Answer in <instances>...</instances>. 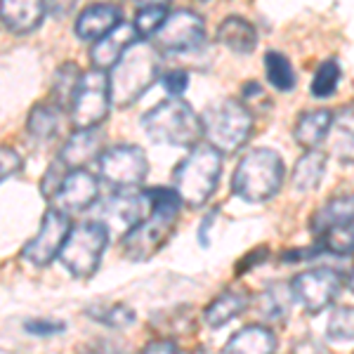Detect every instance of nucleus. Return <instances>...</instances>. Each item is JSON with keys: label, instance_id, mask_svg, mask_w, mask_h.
Masks as SVG:
<instances>
[{"label": "nucleus", "instance_id": "a211bd4d", "mask_svg": "<svg viewBox=\"0 0 354 354\" xmlns=\"http://www.w3.org/2000/svg\"><path fill=\"white\" fill-rule=\"evenodd\" d=\"M102 142H104V133L100 128L90 130H76L68 140L64 142L59 151V161L66 165L68 170H81L97 151L102 149Z\"/></svg>", "mask_w": 354, "mask_h": 354}, {"label": "nucleus", "instance_id": "ea45409f", "mask_svg": "<svg viewBox=\"0 0 354 354\" xmlns=\"http://www.w3.org/2000/svg\"><path fill=\"white\" fill-rule=\"evenodd\" d=\"M215 220H218V208L208 210V213L203 215L201 225H198V243H201L203 248H208L210 245V227H213Z\"/></svg>", "mask_w": 354, "mask_h": 354}, {"label": "nucleus", "instance_id": "2f4dec72", "mask_svg": "<svg viewBox=\"0 0 354 354\" xmlns=\"http://www.w3.org/2000/svg\"><path fill=\"white\" fill-rule=\"evenodd\" d=\"M326 335L330 342L352 345L354 342V307H335L328 317Z\"/></svg>", "mask_w": 354, "mask_h": 354}, {"label": "nucleus", "instance_id": "f257e3e1", "mask_svg": "<svg viewBox=\"0 0 354 354\" xmlns=\"http://www.w3.org/2000/svg\"><path fill=\"white\" fill-rule=\"evenodd\" d=\"M147 198H149V215L123 236L121 248L123 255L128 260H149L158 250L163 248V243L173 236L177 218H180L182 201L177 198L173 189H161V187H153L147 189Z\"/></svg>", "mask_w": 354, "mask_h": 354}, {"label": "nucleus", "instance_id": "4be33fe9", "mask_svg": "<svg viewBox=\"0 0 354 354\" xmlns=\"http://www.w3.org/2000/svg\"><path fill=\"white\" fill-rule=\"evenodd\" d=\"M354 222V194H345V196L330 198L326 205L317 210L310 220V230L322 236L324 232L335 230V227H345Z\"/></svg>", "mask_w": 354, "mask_h": 354}, {"label": "nucleus", "instance_id": "58836bf2", "mask_svg": "<svg viewBox=\"0 0 354 354\" xmlns=\"http://www.w3.org/2000/svg\"><path fill=\"white\" fill-rule=\"evenodd\" d=\"M26 330L33 335H55L64 330V324L48 322V319H33V322H26Z\"/></svg>", "mask_w": 354, "mask_h": 354}, {"label": "nucleus", "instance_id": "0eeeda50", "mask_svg": "<svg viewBox=\"0 0 354 354\" xmlns=\"http://www.w3.org/2000/svg\"><path fill=\"white\" fill-rule=\"evenodd\" d=\"M106 245H109V230L102 222H81L78 227H73L64 245H62L59 260L71 277L88 279L100 267Z\"/></svg>", "mask_w": 354, "mask_h": 354}, {"label": "nucleus", "instance_id": "a19ab883", "mask_svg": "<svg viewBox=\"0 0 354 354\" xmlns=\"http://www.w3.org/2000/svg\"><path fill=\"white\" fill-rule=\"evenodd\" d=\"M267 255H270V250H267V248H258V250H253V253L245 255V258H243L241 262H239L236 272H239V274H243V272L253 270V267H255V265H260V262L265 260Z\"/></svg>", "mask_w": 354, "mask_h": 354}, {"label": "nucleus", "instance_id": "c03bdc74", "mask_svg": "<svg viewBox=\"0 0 354 354\" xmlns=\"http://www.w3.org/2000/svg\"><path fill=\"white\" fill-rule=\"evenodd\" d=\"M293 354H326V350L317 340H300L293 347Z\"/></svg>", "mask_w": 354, "mask_h": 354}, {"label": "nucleus", "instance_id": "6ab92c4d", "mask_svg": "<svg viewBox=\"0 0 354 354\" xmlns=\"http://www.w3.org/2000/svg\"><path fill=\"white\" fill-rule=\"evenodd\" d=\"M328 153L340 163H354V104L342 106L333 113V125L328 130Z\"/></svg>", "mask_w": 354, "mask_h": 354}, {"label": "nucleus", "instance_id": "ddd939ff", "mask_svg": "<svg viewBox=\"0 0 354 354\" xmlns=\"http://www.w3.org/2000/svg\"><path fill=\"white\" fill-rule=\"evenodd\" d=\"M149 210H151V205H149V198H147L145 192H140V194L118 192L102 203L97 222H102L106 230L113 227V230H123L128 234L147 218Z\"/></svg>", "mask_w": 354, "mask_h": 354}, {"label": "nucleus", "instance_id": "6e6552de", "mask_svg": "<svg viewBox=\"0 0 354 354\" xmlns=\"http://www.w3.org/2000/svg\"><path fill=\"white\" fill-rule=\"evenodd\" d=\"M111 109V85L109 76L100 68H90L88 73H83L81 85L76 90L71 104V123L76 125V130H90L100 128V123H104V118L109 116Z\"/></svg>", "mask_w": 354, "mask_h": 354}, {"label": "nucleus", "instance_id": "423d86ee", "mask_svg": "<svg viewBox=\"0 0 354 354\" xmlns=\"http://www.w3.org/2000/svg\"><path fill=\"white\" fill-rule=\"evenodd\" d=\"M203 135L213 149L225 153H236L248 145L255 128V116L241 104V100H220L205 109Z\"/></svg>", "mask_w": 354, "mask_h": 354}, {"label": "nucleus", "instance_id": "b1692460", "mask_svg": "<svg viewBox=\"0 0 354 354\" xmlns=\"http://www.w3.org/2000/svg\"><path fill=\"white\" fill-rule=\"evenodd\" d=\"M290 305H293L290 286H283V283H270V286L255 298L253 310L265 324H277L288 317Z\"/></svg>", "mask_w": 354, "mask_h": 354}, {"label": "nucleus", "instance_id": "c756f323", "mask_svg": "<svg viewBox=\"0 0 354 354\" xmlns=\"http://www.w3.org/2000/svg\"><path fill=\"white\" fill-rule=\"evenodd\" d=\"M340 78H342L340 62L335 59V57L324 59L322 64L317 66V71H314V78H312V85H310L312 97L314 100H328V97L338 90Z\"/></svg>", "mask_w": 354, "mask_h": 354}, {"label": "nucleus", "instance_id": "c85d7f7f", "mask_svg": "<svg viewBox=\"0 0 354 354\" xmlns=\"http://www.w3.org/2000/svg\"><path fill=\"white\" fill-rule=\"evenodd\" d=\"M265 73H267L270 85L277 88L279 93H290V90L295 88V83H298L290 59L286 55L277 53V50H270V53L265 55Z\"/></svg>", "mask_w": 354, "mask_h": 354}, {"label": "nucleus", "instance_id": "72a5a7b5", "mask_svg": "<svg viewBox=\"0 0 354 354\" xmlns=\"http://www.w3.org/2000/svg\"><path fill=\"white\" fill-rule=\"evenodd\" d=\"M88 317L95 319L97 324L102 326H109V328H125V326H133L137 314L130 310L128 305H111V307H90Z\"/></svg>", "mask_w": 354, "mask_h": 354}, {"label": "nucleus", "instance_id": "7c9ffc66", "mask_svg": "<svg viewBox=\"0 0 354 354\" xmlns=\"http://www.w3.org/2000/svg\"><path fill=\"white\" fill-rule=\"evenodd\" d=\"M168 3H142L137 5V15H135V31L137 36H142L147 41L149 36H156L158 28L163 26V21L168 19Z\"/></svg>", "mask_w": 354, "mask_h": 354}, {"label": "nucleus", "instance_id": "f8f14e48", "mask_svg": "<svg viewBox=\"0 0 354 354\" xmlns=\"http://www.w3.org/2000/svg\"><path fill=\"white\" fill-rule=\"evenodd\" d=\"M153 38L156 48L165 53H194L205 41V21L194 10H175Z\"/></svg>", "mask_w": 354, "mask_h": 354}, {"label": "nucleus", "instance_id": "5701e85b", "mask_svg": "<svg viewBox=\"0 0 354 354\" xmlns=\"http://www.w3.org/2000/svg\"><path fill=\"white\" fill-rule=\"evenodd\" d=\"M218 41L236 55H250L258 45V31L243 17H227L218 26Z\"/></svg>", "mask_w": 354, "mask_h": 354}, {"label": "nucleus", "instance_id": "4c0bfd02", "mask_svg": "<svg viewBox=\"0 0 354 354\" xmlns=\"http://www.w3.org/2000/svg\"><path fill=\"white\" fill-rule=\"evenodd\" d=\"M262 102H267V93L262 90V85H260V83H255V81L245 83L243 88H241V104L245 106V109L253 113V106H255V104L260 106Z\"/></svg>", "mask_w": 354, "mask_h": 354}, {"label": "nucleus", "instance_id": "2eb2a0df", "mask_svg": "<svg viewBox=\"0 0 354 354\" xmlns=\"http://www.w3.org/2000/svg\"><path fill=\"white\" fill-rule=\"evenodd\" d=\"M137 38L140 36H137L135 26L130 21H121L111 33H106L104 38L93 43V48H90V62L100 71L113 68L118 64V59L125 55V50L137 43Z\"/></svg>", "mask_w": 354, "mask_h": 354}, {"label": "nucleus", "instance_id": "79ce46f5", "mask_svg": "<svg viewBox=\"0 0 354 354\" xmlns=\"http://www.w3.org/2000/svg\"><path fill=\"white\" fill-rule=\"evenodd\" d=\"M142 354H180V350H177L175 342L170 340H158V342H151V345L145 347V352Z\"/></svg>", "mask_w": 354, "mask_h": 354}, {"label": "nucleus", "instance_id": "473e14b6", "mask_svg": "<svg viewBox=\"0 0 354 354\" xmlns=\"http://www.w3.org/2000/svg\"><path fill=\"white\" fill-rule=\"evenodd\" d=\"M319 253L330 255H352L354 253V222L345 227H335L319 236Z\"/></svg>", "mask_w": 354, "mask_h": 354}, {"label": "nucleus", "instance_id": "dca6fc26", "mask_svg": "<svg viewBox=\"0 0 354 354\" xmlns=\"http://www.w3.org/2000/svg\"><path fill=\"white\" fill-rule=\"evenodd\" d=\"M121 10L116 5H90L76 19V36L81 41L97 43L121 24Z\"/></svg>", "mask_w": 354, "mask_h": 354}, {"label": "nucleus", "instance_id": "f704fd0d", "mask_svg": "<svg viewBox=\"0 0 354 354\" xmlns=\"http://www.w3.org/2000/svg\"><path fill=\"white\" fill-rule=\"evenodd\" d=\"M66 170L68 168L62 161H55L53 165H50L48 173L43 175V182H41V192H43L45 198H55L57 196V192H59L62 182H64V177L68 175Z\"/></svg>", "mask_w": 354, "mask_h": 354}, {"label": "nucleus", "instance_id": "f03ea898", "mask_svg": "<svg viewBox=\"0 0 354 354\" xmlns=\"http://www.w3.org/2000/svg\"><path fill=\"white\" fill-rule=\"evenodd\" d=\"M222 165H225L222 153L213 149L208 142L192 147L173 173V192L177 194L182 205L203 208L218 189Z\"/></svg>", "mask_w": 354, "mask_h": 354}, {"label": "nucleus", "instance_id": "7ed1b4c3", "mask_svg": "<svg viewBox=\"0 0 354 354\" xmlns=\"http://www.w3.org/2000/svg\"><path fill=\"white\" fill-rule=\"evenodd\" d=\"M156 78H161V53L149 41H137L109 73L111 102L116 106L133 104L156 83Z\"/></svg>", "mask_w": 354, "mask_h": 354}, {"label": "nucleus", "instance_id": "37998d69", "mask_svg": "<svg viewBox=\"0 0 354 354\" xmlns=\"http://www.w3.org/2000/svg\"><path fill=\"white\" fill-rule=\"evenodd\" d=\"M81 354H128L121 350L118 345H109V342H95V345H88Z\"/></svg>", "mask_w": 354, "mask_h": 354}, {"label": "nucleus", "instance_id": "39448f33", "mask_svg": "<svg viewBox=\"0 0 354 354\" xmlns=\"http://www.w3.org/2000/svg\"><path fill=\"white\" fill-rule=\"evenodd\" d=\"M142 128L158 145L196 147L201 145V116L185 100H163L142 116Z\"/></svg>", "mask_w": 354, "mask_h": 354}, {"label": "nucleus", "instance_id": "e433bc0d", "mask_svg": "<svg viewBox=\"0 0 354 354\" xmlns=\"http://www.w3.org/2000/svg\"><path fill=\"white\" fill-rule=\"evenodd\" d=\"M21 165H24V161H21L19 151L8 145H0V182H5L8 177L19 173Z\"/></svg>", "mask_w": 354, "mask_h": 354}, {"label": "nucleus", "instance_id": "412c9836", "mask_svg": "<svg viewBox=\"0 0 354 354\" xmlns=\"http://www.w3.org/2000/svg\"><path fill=\"white\" fill-rule=\"evenodd\" d=\"M330 125H333V111H328V109L305 111L298 121H295L293 137L307 151L319 149V145L328 137Z\"/></svg>", "mask_w": 354, "mask_h": 354}, {"label": "nucleus", "instance_id": "bb28decb", "mask_svg": "<svg viewBox=\"0 0 354 354\" xmlns=\"http://www.w3.org/2000/svg\"><path fill=\"white\" fill-rule=\"evenodd\" d=\"M83 71L78 68V64L73 62H64L59 68L55 71L53 78V88H50V95H53V104H57L59 109H71L73 97H76V90L81 85Z\"/></svg>", "mask_w": 354, "mask_h": 354}, {"label": "nucleus", "instance_id": "9b49d317", "mask_svg": "<svg viewBox=\"0 0 354 354\" xmlns=\"http://www.w3.org/2000/svg\"><path fill=\"white\" fill-rule=\"evenodd\" d=\"M68 234H71V218L53 205L43 215L41 227L33 234V239H28L21 248V255L33 267H48L62 253V245L68 239Z\"/></svg>", "mask_w": 354, "mask_h": 354}, {"label": "nucleus", "instance_id": "9d476101", "mask_svg": "<svg viewBox=\"0 0 354 354\" xmlns=\"http://www.w3.org/2000/svg\"><path fill=\"white\" fill-rule=\"evenodd\" d=\"M342 277L330 267L319 270H305L295 274L290 281V293L298 305L305 307L310 314H319L340 295Z\"/></svg>", "mask_w": 354, "mask_h": 354}, {"label": "nucleus", "instance_id": "1a4fd4ad", "mask_svg": "<svg viewBox=\"0 0 354 354\" xmlns=\"http://www.w3.org/2000/svg\"><path fill=\"white\" fill-rule=\"evenodd\" d=\"M100 173L106 185L116 189H133L140 187L149 175V161L145 151L135 145H113L102 151Z\"/></svg>", "mask_w": 354, "mask_h": 354}, {"label": "nucleus", "instance_id": "20e7f679", "mask_svg": "<svg viewBox=\"0 0 354 354\" xmlns=\"http://www.w3.org/2000/svg\"><path fill=\"white\" fill-rule=\"evenodd\" d=\"M286 165L274 149L260 147L243 153L232 175V192L245 203H265L283 187Z\"/></svg>", "mask_w": 354, "mask_h": 354}, {"label": "nucleus", "instance_id": "f3484780", "mask_svg": "<svg viewBox=\"0 0 354 354\" xmlns=\"http://www.w3.org/2000/svg\"><path fill=\"white\" fill-rule=\"evenodd\" d=\"M48 12L41 0H3L0 3V21L12 33H28L41 26Z\"/></svg>", "mask_w": 354, "mask_h": 354}, {"label": "nucleus", "instance_id": "a18cd8bd", "mask_svg": "<svg viewBox=\"0 0 354 354\" xmlns=\"http://www.w3.org/2000/svg\"><path fill=\"white\" fill-rule=\"evenodd\" d=\"M347 286H350V290H352V293H354V272L350 274V281H347Z\"/></svg>", "mask_w": 354, "mask_h": 354}, {"label": "nucleus", "instance_id": "a878e982", "mask_svg": "<svg viewBox=\"0 0 354 354\" xmlns=\"http://www.w3.org/2000/svg\"><path fill=\"white\" fill-rule=\"evenodd\" d=\"M326 163H328V156L319 149H312V151H305L302 156L295 161V168H293V187L302 194L317 189L322 185L324 175H326Z\"/></svg>", "mask_w": 354, "mask_h": 354}, {"label": "nucleus", "instance_id": "cd10ccee", "mask_svg": "<svg viewBox=\"0 0 354 354\" xmlns=\"http://www.w3.org/2000/svg\"><path fill=\"white\" fill-rule=\"evenodd\" d=\"M62 123V109L57 104H36L28 113L26 130L36 142L53 140Z\"/></svg>", "mask_w": 354, "mask_h": 354}, {"label": "nucleus", "instance_id": "c9c22d12", "mask_svg": "<svg viewBox=\"0 0 354 354\" xmlns=\"http://www.w3.org/2000/svg\"><path fill=\"white\" fill-rule=\"evenodd\" d=\"M161 83L165 93L173 97V100H180V95H185V90L189 88V76L182 68H170V71H165L161 76Z\"/></svg>", "mask_w": 354, "mask_h": 354}, {"label": "nucleus", "instance_id": "aec40b11", "mask_svg": "<svg viewBox=\"0 0 354 354\" xmlns=\"http://www.w3.org/2000/svg\"><path fill=\"white\" fill-rule=\"evenodd\" d=\"M277 347V335L262 324H250L232 335L222 354H272Z\"/></svg>", "mask_w": 354, "mask_h": 354}, {"label": "nucleus", "instance_id": "393cba45", "mask_svg": "<svg viewBox=\"0 0 354 354\" xmlns=\"http://www.w3.org/2000/svg\"><path fill=\"white\" fill-rule=\"evenodd\" d=\"M245 307H248V295L239 293V290H227V293L218 295V298L205 307L203 322L210 328H222L230 322H234L239 314H243Z\"/></svg>", "mask_w": 354, "mask_h": 354}, {"label": "nucleus", "instance_id": "4468645a", "mask_svg": "<svg viewBox=\"0 0 354 354\" xmlns=\"http://www.w3.org/2000/svg\"><path fill=\"white\" fill-rule=\"evenodd\" d=\"M97 198H100V182H97V177L93 173L81 168V170H71L64 177L53 203L57 210L71 215V213L88 210Z\"/></svg>", "mask_w": 354, "mask_h": 354}]
</instances>
